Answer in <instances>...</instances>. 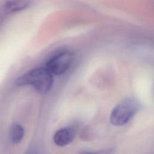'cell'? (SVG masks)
Here are the masks:
<instances>
[{
    "label": "cell",
    "instance_id": "obj_6",
    "mask_svg": "<svg viewBox=\"0 0 154 154\" xmlns=\"http://www.w3.org/2000/svg\"><path fill=\"white\" fill-rule=\"evenodd\" d=\"M24 134V129L20 125L14 123L11 125L9 135L10 140L13 144H17L20 143L23 138Z\"/></svg>",
    "mask_w": 154,
    "mask_h": 154
},
{
    "label": "cell",
    "instance_id": "obj_2",
    "mask_svg": "<svg viewBox=\"0 0 154 154\" xmlns=\"http://www.w3.org/2000/svg\"><path fill=\"white\" fill-rule=\"evenodd\" d=\"M140 103L133 97H128L120 101L112 109L109 120L115 126H123L138 112Z\"/></svg>",
    "mask_w": 154,
    "mask_h": 154
},
{
    "label": "cell",
    "instance_id": "obj_4",
    "mask_svg": "<svg viewBox=\"0 0 154 154\" xmlns=\"http://www.w3.org/2000/svg\"><path fill=\"white\" fill-rule=\"evenodd\" d=\"M32 0H1L0 2V27L8 16L29 8Z\"/></svg>",
    "mask_w": 154,
    "mask_h": 154
},
{
    "label": "cell",
    "instance_id": "obj_3",
    "mask_svg": "<svg viewBox=\"0 0 154 154\" xmlns=\"http://www.w3.org/2000/svg\"><path fill=\"white\" fill-rule=\"evenodd\" d=\"M73 60V54L70 52H63L49 59L46 68L52 75H60L69 68Z\"/></svg>",
    "mask_w": 154,
    "mask_h": 154
},
{
    "label": "cell",
    "instance_id": "obj_5",
    "mask_svg": "<svg viewBox=\"0 0 154 154\" xmlns=\"http://www.w3.org/2000/svg\"><path fill=\"white\" fill-rule=\"evenodd\" d=\"M75 133L72 128L66 127L58 130L54 135V141L57 146H65L74 139Z\"/></svg>",
    "mask_w": 154,
    "mask_h": 154
},
{
    "label": "cell",
    "instance_id": "obj_1",
    "mask_svg": "<svg viewBox=\"0 0 154 154\" xmlns=\"http://www.w3.org/2000/svg\"><path fill=\"white\" fill-rule=\"evenodd\" d=\"M15 84L18 86L32 85L38 93L46 94L52 88L53 76L46 67H38L19 77Z\"/></svg>",
    "mask_w": 154,
    "mask_h": 154
}]
</instances>
